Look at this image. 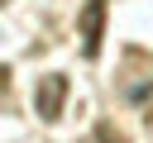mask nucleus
Instances as JSON below:
<instances>
[{
  "label": "nucleus",
  "instance_id": "1",
  "mask_svg": "<svg viewBox=\"0 0 153 143\" xmlns=\"http://www.w3.org/2000/svg\"><path fill=\"white\" fill-rule=\"evenodd\" d=\"M115 86H120V100H129V105H148V100H153V52H143V48H124V62H120Z\"/></svg>",
  "mask_w": 153,
  "mask_h": 143
},
{
  "label": "nucleus",
  "instance_id": "2",
  "mask_svg": "<svg viewBox=\"0 0 153 143\" xmlns=\"http://www.w3.org/2000/svg\"><path fill=\"white\" fill-rule=\"evenodd\" d=\"M105 14H110V0H86V5H81V14H76V33H81V57H86V62H96V57H100Z\"/></svg>",
  "mask_w": 153,
  "mask_h": 143
},
{
  "label": "nucleus",
  "instance_id": "3",
  "mask_svg": "<svg viewBox=\"0 0 153 143\" xmlns=\"http://www.w3.org/2000/svg\"><path fill=\"white\" fill-rule=\"evenodd\" d=\"M62 105H67V76H62V72L38 76V86H33V110H38V119H43V124H57V119H62Z\"/></svg>",
  "mask_w": 153,
  "mask_h": 143
},
{
  "label": "nucleus",
  "instance_id": "4",
  "mask_svg": "<svg viewBox=\"0 0 153 143\" xmlns=\"http://www.w3.org/2000/svg\"><path fill=\"white\" fill-rule=\"evenodd\" d=\"M96 143H129V138H124L115 124H105V119H100V124H96Z\"/></svg>",
  "mask_w": 153,
  "mask_h": 143
}]
</instances>
